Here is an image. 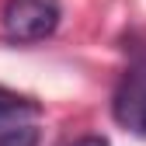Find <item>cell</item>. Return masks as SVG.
<instances>
[{
	"label": "cell",
	"mask_w": 146,
	"mask_h": 146,
	"mask_svg": "<svg viewBox=\"0 0 146 146\" xmlns=\"http://www.w3.org/2000/svg\"><path fill=\"white\" fill-rule=\"evenodd\" d=\"M25 111H38V104H31L28 98L14 94V90H7V87H0V118H7V115H25Z\"/></svg>",
	"instance_id": "277c9868"
},
{
	"label": "cell",
	"mask_w": 146,
	"mask_h": 146,
	"mask_svg": "<svg viewBox=\"0 0 146 146\" xmlns=\"http://www.w3.org/2000/svg\"><path fill=\"white\" fill-rule=\"evenodd\" d=\"M59 17H63L59 0H7L0 14V28L7 42L31 45L49 38L59 28Z\"/></svg>",
	"instance_id": "6da1fadb"
},
{
	"label": "cell",
	"mask_w": 146,
	"mask_h": 146,
	"mask_svg": "<svg viewBox=\"0 0 146 146\" xmlns=\"http://www.w3.org/2000/svg\"><path fill=\"white\" fill-rule=\"evenodd\" d=\"M70 146H108V139H104V136H84V139L70 143Z\"/></svg>",
	"instance_id": "5b68a950"
},
{
	"label": "cell",
	"mask_w": 146,
	"mask_h": 146,
	"mask_svg": "<svg viewBox=\"0 0 146 146\" xmlns=\"http://www.w3.org/2000/svg\"><path fill=\"white\" fill-rule=\"evenodd\" d=\"M0 146H38V129L21 115H7L0 118Z\"/></svg>",
	"instance_id": "3957f363"
},
{
	"label": "cell",
	"mask_w": 146,
	"mask_h": 146,
	"mask_svg": "<svg viewBox=\"0 0 146 146\" xmlns=\"http://www.w3.org/2000/svg\"><path fill=\"white\" fill-rule=\"evenodd\" d=\"M111 115L122 129L146 139V59L132 63L122 73L115 98H111Z\"/></svg>",
	"instance_id": "7a4b0ae2"
}]
</instances>
